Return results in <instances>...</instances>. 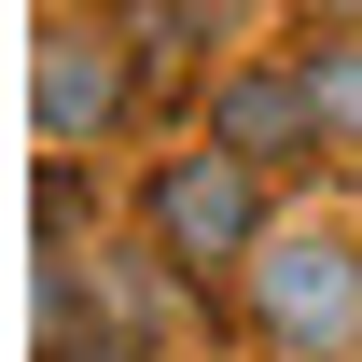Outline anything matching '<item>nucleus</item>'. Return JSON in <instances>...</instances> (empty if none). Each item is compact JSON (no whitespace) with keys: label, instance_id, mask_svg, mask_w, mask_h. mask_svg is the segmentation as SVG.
<instances>
[{"label":"nucleus","instance_id":"obj_1","mask_svg":"<svg viewBox=\"0 0 362 362\" xmlns=\"http://www.w3.org/2000/svg\"><path fill=\"white\" fill-rule=\"evenodd\" d=\"M153 251H168L181 279L251 265V251H265V168H251V153H223V139L168 153V168H153Z\"/></svg>","mask_w":362,"mask_h":362},{"label":"nucleus","instance_id":"obj_2","mask_svg":"<svg viewBox=\"0 0 362 362\" xmlns=\"http://www.w3.org/2000/svg\"><path fill=\"white\" fill-rule=\"evenodd\" d=\"M251 320H265L279 362H320L362 334V251L349 237H265L251 251Z\"/></svg>","mask_w":362,"mask_h":362},{"label":"nucleus","instance_id":"obj_3","mask_svg":"<svg viewBox=\"0 0 362 362\" xmlns=\"http://www.w3.org/2000/svg\"><path fill=\"white\" fill-rule=\"evenodd\" d=\"M209 139H223V153H251V168H293V153L320 139L307 70H223V84H209Z\"/></svg>","mask_w":362,"mask_h":362},{"label":"nucleus","instance_id":"obj_4","mask_svg":"<svg viewBox=\"0 0 362 362\" xmlns=\"http://www.w3.org/2000/svg\"><path fill=\"white\" fill-rule=\"evenodd\" d=\"M112 112H126V56L84 42V28H42V139H56V153H84Z\"/></svg>","mask_w":362,"mask_h":362},{"label":"nucleus","instance_id":"obj_5","mask_svg":"<svg viewBox=\"0 0 362 362\" xmlns=\"http://www.w3.org/2000/svg\"><path fill=\"white\" fill-rule=\"evenodd\" d=\"M293 70H307V98H320V139L362 153V42H307Z\"/></svg>","mask_w":362,"mask_h":362},{"label":"nucleus","instance_id":"obj_6","mask_svg":"<svg viewBox=\"0 0 362 362\" xmlns=\"http://www.w3.org/2000/svg\"><path fill=\"white\" fill-rule=\"evenodd\" d=\"M195 28H223V14H209V0H139V42L153 56H195Z\"/></svg>","mask_w":362,"mask_h":362},{"label":"nucleus","instance_id":"obj_7","mask_svg":"<svg viewBox=\"0 0 362 362\" xmlns=\"http://www.w3.org/2000/svg\"><path fill=\"white\" fill-rule=\"evenodd\" d=\"M70 237H84V181H70V153H56L42 168V251H70Z\"/></svg>","mask_w":362,"mask_h":362},{"label":"nucleus","instance_id":"obj_8","mask_svg":"<svg viewBox=\"0 0 362 362\" xmlns=\"http://www.w3.org/2000/svg\"><path fill=\"white\" fill-rule=\"evenodd\" d=\"M42 362H139V349H42Z\"/></svg>","mask_w":362,"mask_h":362},{"label":"nucleus","instance_id":"obj_9","mask_svg":"<svg viewBox=\"0 0 362 362\" xmlns=\"http://www.w3.org/2000/svg\"><path fill=\"white\" fill-rule=\"evenodd\" d=\"M334 14H362V0H334Z\"/></svg>","mask_w":362,"mask_h":362}]
</instances>
